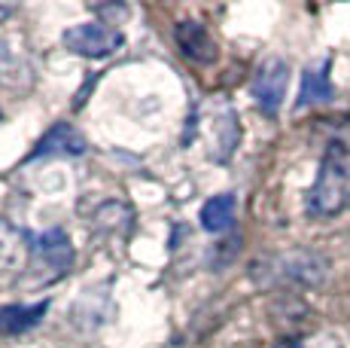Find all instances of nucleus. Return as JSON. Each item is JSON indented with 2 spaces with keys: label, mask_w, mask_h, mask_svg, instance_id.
Instances as JSON below:
<instances>
[{
  "label": "nucleus",
  "mask_w": 350,
  "mask_h": 348,
  "mask_svg": "<svg viewBox=\"0 0 350 348\" xmlns=\"http://www.w3.org/2000/svg\"><path fill=\"white\" fill-rule=\"evenodd\" d=\"M174 37H177V46L183 49V55H189L192 62L211 64L213 58H217V43H213V37L207 34L204 25H198V22H180L177 31H174Z\"/></svg>",
  "instance_id": "obj_7"
},
{
  "label": "nucleus",
  "mask_w": 350,
  "mask_h": 348,
  "mask_svg": "<svg viewBox=\"0 0 350 348\" xmlns=\"http://www.w3.org/2000/svg\"><path fill=\"white\" fill-rule=\"evenodd\" d=\"M286 86H289V64L284 62V58H268V62L259 68V73H256V79H253L256 104H259L268 116H274V113L280 110V104H284V98H286Z\"/></svg>",
  "instance_id": "obj_4"
},
{
  "label": "nucleus",
  "mask_w": 350,
  "mask_h": 348,
  "mask_svg": "<svg viewBox=\"0 0 350 348\" xmlns=\"http://www.w3.org/2000/svg\"><path fill=\"white\" fill-rule=\"evenodd\" d=\"M329 64L323 62L320 68H308L301 73V89H299V107H311V104H326L332 101L335 89L329 83Z\"/></svg>",
  "instance_id": "obj_11"
},
{
  "label": "nucleus",
  "mask_w": 350,
  "mask_h": 348,
  "mask_svg": "<svg viewBox=\"0 0 350 348\" xmlns=\"http://www.w3.org/2000/svg\"><path fill=\"white\" fill-rule=\"evenodd\" d=\"M49 303H33V306H3L0 309V336H18V333H28L43 321Z\"/></svg>",
  "instance_id": "obj_9"
},
{
  "label": "nucleus",
  "mask_w": 350,
  "mask_h": 348,
  "mask_svg": "<svg viewBox=\"0 0 350 348\" xmlns=\"http://www.w3.org/2000/svg\"><path fill=\"white\" fill-rule=\"evenodd\" d=\"M25 260H31V245H25V236L10 220L0 217V278L16 275Z\"/></svg>",
  "instance_id": "obj_8"
},
{
  "label": "nucleus",
  "mask_w": 350,
  "mask_h": 348,
  "mask_svg": "<svg viewBox=\"0 0 350 348\" xmlns=\"http://www.w3.org/2000/svg\"><path fill=\"white\" fill-rule=\"evenodd\" d=\"M350 208V140H332L323 153L311 192H308V214L311 217H335Z\"/></svg>",
  "instance_id": "obj_1"
},
{
  "label": "nucleus",
  "mask_w": 350,
  "mask_h": 348,
  "mask_svg": "<svg viewBox=\"0 0 350 348\" xmlns=\"http://www.w3.org/2000/svg\"><path fill=\"white\" fill-rule=\"evenodd\" d=\"M64 49L77 52L83 58H107L113 52H119V46L125 43L122 34L116 28H107L104 22H85V25H73L62 34Z\"/></svg>",
  "instance_id": "obj_3"
},
{
  "label": "nucleus",
  "mask_w": 350,
  "mask_h": 348,
  "mask_svg": "<svg viewBox=\"0 0 350 348\" xmlns=\"http://www.w3.org/2000/svg\"><path fill=\"white\" fill-rule=\"evenodd\" d=\"M85 153V138L79 135L73 125L67 123H58L40 138L37 150L31 153V159H40V156H83Z\"/></svg>",
  "instance_id": "obj_5"
},
{
  "label": "nucleus",
  "mask_w": 350,
  "mask_h": 348,
  "mask_svg": "<svg viewBox=\"0 0 350 348\" xmlns=\"http://www.w3.org/2000/svg\"><path fill=\"white\" fill-rule=\"evenodd\" d=\"M70 263H73V247H70V238L62 229H49L40 238H33V245H31L33 275H40L46 281L62 278L64 272H70Z\"/></svg>",
  "instance_id": "obj_2"
},
{
  "label": "nucleus",
  "mask_w": 350,
  "mask_h": 348,
  "mask_svg": "<svg viewBox=\"0 0 350 348\" xmlns=\"http://www.w3.org/2000/svg\"><path fill=\"white\" fill-rule=\"evenodd\" d=\"M213 140H211V153L207 156L217 159V162H226L228 156L234 153V147H238L241 140V125H238V116H234V110L228 104H219L217 110H213Z\"/></svg>",
  "instance_id": "obj_6"
},
{
  "label": "nucleus",
  "mask_w": 350,
  "mask_h": 348,
  "mask_svg": "<svg viewBox=\"0 0 350 348\" xmlns=\"http://www.w3.org/2000/svg\"><path fill=\"white\" fill-rule=\"evenodd\" d=\"M274 348H299V343H295V339H280Z\"/></svg>",
  "instance_id": "obj_12"
},
{
  "label": "nucleus",
  "mask_w": 350,
  "mask_h": 348,
  "mask_svg": "<svg viewBox=\"0 0 350 348\" xmlns=\"http://www.w3.org/2000/svg\"><path fill=\"white\" fill-rule=\"evenodd\" d=\"M234 208H238V202H234L232 192H223V196H213L207 199L204 205H201V229L207 232H226L228 226L234 223Z\"/></svg>",
  "instance_id": "obj_10"
}]
</instances>
